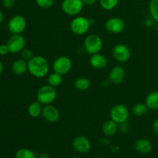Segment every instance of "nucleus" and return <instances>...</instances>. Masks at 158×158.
Segmentation results:
<instances>
[{
  "instance_id": "nucleus-39",
  "label": "nucleus",
  "mask_w": 158,
  "mask_h": 158,
  "mask_svg": "<svg viewBox=\"0 0 158 158\" xmlns=\"http://www.w3.org/2000/svg\"><path fill=\"white\" fill-rule=\"evenodd\" d=\"M70 158H78V157H70Z\"/></svg>"
},
{
  "instance_id": "nucleus-9",
  "label": "nucleus",
  "mask_w": 158,
  "mask_h": 158,
  "mask_svg": "<svg viewBox=\"0 0 158 158\" xmlns=\"http://www.w3.org/2000/svg\"><path fill=\"white\" fill-rule=\"evenodd\" d=\"M9 52L11 53H18L21 52L23 49H25L26 46V40L21 34L12 35L6 42Z\"/></svg>"
},
{
  "instance_id": "nucleus-25",
  "label": "nucleus",
  "mask_w": 158,
  "mask_h": 158,
  "mask_svg": "<svg viewBox=\"0 0 158 158\" xmlns=\"http://www.w3.org/2000/svg\"><path fill=\"white\" fill-rule=\"evenodd\" d=\"M120 0H99L102 9L106 11H110L115 9L119 4Z\"/></svg>"
},
{
  "instance_id": "nucleus-38",
  "label": "nucleus",
  "mask_w": 158,
  "mask_h": 158,
  "mask_svg": "<svg viewBox=\"0 0 158 158\" xmlns=\"http://www.w3.org/2000/svg\"><path fill=\"white\" fill-rule=\"evenodd\" d=\"M96 158H107V157H96Z\"/></svg>"
},
{
  "instance_id": "nucleus-13",
  "label": "nucleus",
  "mask_w": 158,
  "mask_h": 158,
  "mask_svg": "<svg viewBox=\"0 0 158 158\" xmlns=\"http://www.w3.org/2000/svg\"><path fill=\"white\" fill-rule=\"evenodd\" d=\"M73 148L80 154H86L91 149V143L87 137L84 136H77L73 140Z\"/></svg>"
},
{
  "instance_id": "nucleus-37",
  "label": "nucleus",
  "mask_w": 158,
  "mask_h": 158,
  "mask_svg": "<svg viewBox=\"0 0 158 158\" xmlns=\"http://www.w3.org/2000/svg\"><path fill=\"white\" fill-rule=\"evenodd\" d=\"M156 29H157V33H158V22H157V26H156Z\"/></svg>"
},
{
  "instance_id": "nucleus-14",
  "label": "nucleus",
  "mask_w": 158,
  "mask_h": 158,
  "mask_svg": "<svg viewBox=\"0 0 158 158\" xmlns=\"http://www.w3.org/2000/svg\"><path fill=\"white\" fill-rule=\"evenodd\" d=\"M125 69L123 66H116L112 68L108 76V80L114 85H120L123 83L125 78Z\"/></svg>"
},
{
  "instance_id": "nucleus-21",
  "label": "nucleus",
  "mask_w": 158,
  "mask_h": 158,
  "mask_svg": "<svg viewBox=\"0 0 158 158\" xmlns=\"http://www.w3.org/2000/svg\"><path fill=\"white\" fill-rule=\"evenodd\" d=\"M75 88L80 91H86L90 87L91 82L86 77H79L74 83Z\"/></svg>"
},
{
  "instance_id": "nucleus-24",
  "label": "nucleus",
  "mask_w": 158,
  "mask_h": 158,
  "mask_svg": "<svg viewBox=\"0 0 158 158\" xmlns=\"http://www.w3.org/2000/svg\"><path fill=\"white\" fill-rule=\"evenodd\" d=\"M15 158H38L36 154L29 148H20L15 152Z\"/></svg>"
},
{
  "instance_id": "nucleus-20",
  "label": "nucleus",
  "mask_w": 158,
  "mask_h": 158,
  "mask_svg": "<svg viewBox=\"0 0 158 158\" xmlns=\"http://www.w3.org/2000/svg\"><path fill=\"white\" fill-rule=\"evenodd\" d=\"M43 107V105L37 100L32 102L28 107V114L32 118H38L42 115Z\"/></svg>"
},
{
  "instance_id": "nucleus-22",
  "label": "nucleus",
  "mask_w": 158,
  "mask_h": 158,
  "mask_svg": "<svg viewBox=\"0 0 158 158\" xmlns=\"http://www.w3.org/2000/svg\"><path fill=\"white\" fill-rule=\"evenodd\" d=\"M47 82L48 84L56 88L61 85V83H63V76L53 72L48 76Z\"/></svg>"
},
{
  "instance_id": "nucleus-16",
  "label": "nucleus",
  "mask_w": 158,
  "mask_h": 158,
  "mask_svg": "<svg viewBox=\"0 0 158 158\" xmlns=\"http://www.w3.org/2000/svg\"><path fill=\"white\" fill-rule=\"evenodd\" d=\"M135 150L140 154H148L152 150V143L148 139L140 138L135 142Z\"/></svg>"
},
{
  "instance_id": "nucleus-11",
  "label": "nucleus",
  "mask_w": 158,
  "mask_h": 158,
  "mask_svg": "<svg viewBox=\"0 0 158 158\" xmlns=\"http://www.w3.org/2000/svg\"><path fill=\"white\" fill-rule=\"evenodd\" d=\"M105 28L110 33L120 34L124 30L125 22L120 17H112L106 20Z\"/></svg>"
},
{
  "instance_id": "nucleus-23",
  "label": "nucleus",
  "mask_w": 158,
  "mask_h": 158,
  "mask_svg": "<svg viewBox=\"0 0 158 158\" xmlns=\"http://www.w3.org/2000/svg\"><path fill=\"white\" fill-rule=\"evenodd\" d=\"M148 110L149 109L145 103H138L133 106L132 113L136 117H140L146 115L147 113L148 112Z\"/></svg>"
},
{
  "instance_id": "nucleus-32",
  "label": "nucleus",
  "mask_w": 158,
  "mask_h": 158,
  "mask_svg": "<svg viewBox=\"0 0 158 158\" xmlns=\"http://www.w3.org/2000/svg\"><path fill=\"white\" fill-rule=\"evenodd\" d=\"M82 2H83V4L86 5L88 6H92L94 5H95L96 3L98 2V0H82Z\"/></svg>"
},
{
  "instance_id": "nucleus-28",
  "label": "nucleus",
  "mask_w": 158,
  "mask_h": 158,
  "mask_svg": "<svg viewBox=\"0 0 158 158\" xmlns=\"http://www.w3.org/2000/svg\"><path fill=\"white\" fill-rule=\"evenodd\" d=\"M33 52H32V51L31 50V49H24L22 50L21 52V58L23 59L24 60H26V61H29V60H31V59L33 57Z\"/></svg>"
},
{
  "instance_id": "nucleus-27",
  "label": "nucleus",
  "mask_w": 158,
  "mask_h": 158,
  "mask_svg": "<svg viewBox=\"0 0 158 158\" xmlns=\"http://www.w3.org/2000/svg\"><path fill=\"white\" fill-rule=\"evenodd\" d=\"M55 0H35V3L42 9H49L54 5Z\"/></svg>"
},
{
  "instance_id": "nucleus-30",
  "label": "nucleus",
  "mask_w": 158,
  "mask_h": 158,
  "mask_svg": "<svg viewBox=\"0 0 158 158\" xmlns=\"http://www.w3.org/2000/svg\"><path fill=\"white\" fill-rule=\"evenodd\" d=\"M15 0H2V5L6 9H11L15 5Z\"/></svg>"
},
{
  "instance_id": "nucleus-2",
  "label": "nucleus",
  "mask_w": 158,
  "mask_h": 158,
  "mask_svg": "<svg viewBox=\"0 0 158 158\" xmlns=\"http://www.w3.org/2000/svg\"><path fill=\"white\" fill-rule=\"evenodd\" d=\"M56 88L50 85H44L39 89L36 94L37 101L40 102L43 106L52 104L56 98Z\"/></svg>"
},
{
  "instance_id": "nucleus-12",
  "label": "nucleus",
  "mask_w": 158,
  "mask_h": 158,
  "mask_svg": "<svg viewBox=\"0 0 158 158\" xmlns=\"http://www.w3.org/2000/svg\"><path fill=\"white\" fill-rule=\"evenodd\" d=\"M42 117L48 123H56L60 118V113L55 106L52 104L45 105L43 107Z\"/></svg>"
},
{
  "instance_id": "nucleus-10",
  "label": "nucleus",
  "mask_w": 158,
  "mask_h": 158,
  "mask_svg": "<svg viewBox=\"0 0 158 158\" xmlns=\"http://www.w3.org/2000/svg\"><path fill=\"white\" fill-rule=\"evenodd\" d=\"M113 56L119 63H127L131 59V52L129 47L123 43H118L113 48Z\"/></svg>"
},
{
  "instance_id": "nucleus-31",
  "label": "nucleus",
  "mask_w": 158,
  "mask_h": 158,
  "mask_svg": "<svg viewBox=\"0 0 158 158\" xmlns=\"http://www.w3.org/2000/svg\"><path fill=\"white\" fill-rule=\"evenodd\" d=\"M120 130L121 132L123 133H127L129 131V126H128L127 124V122H125V123H120Z\"/></svg>"
},
{
  "instance_id": "nucleus-15",
  "label": "nucleus",
  "mask_w": 158,
  "mask_h": 158,
  "mask_svg": "<svg viewBox=\"0 0 158 158\" xmlns=\"http://www.w3.org/2000/svg\"><path fill=\"white\" fill-rule=\"evenodd\" d=\"M108 62L106 56L100 54V52L90 56L89 65L95 69H103L107 66Z\"/></svg>"
},
{
  "instance_id": "nucleus-18",
  "label": "nucleus",
  "mask_w": 158,
  "mask_h": 158,
  "mask_svg": "<svg viewBox=\"0 0 158 158\" xmlns=\"http://www.w3.org/2000/svg\"><path fill=\"white\" fill-rule=\"evenodd\" d=\"M118 129V124L110 119L104 122L102 127V132L106 137H112L115 135Z\"/></svg>"
},
{
  "instance_id": "nucleus-29",
  "label": "nucleus",
  "mask_w": 158,
  "mask_h": 158,
  "mask_svg": "<svg viewBox=\"0 0 158 158\" xmlns=\"http://www.w3.org/2000/svg\"><path fill=\"white\" fill-rule=\"evenodd\" d=\"M9 52V47L7 44H1L0 45V56H6Z\"/></svg>"
},
{
  "instance_id": "nucleus-1",
  "label": "nucleus",
  "mask_w": 158,
  "mask_h": 158,
  "mask_svg": "<svg viewBox=\"0 0 158 158\" xmlns=\"http://www.w3.org/2000/svg\"><path fill=\"white\" fill-rule=\"evenodd\" d=\"M28 71L35 78L45 77L49 73V62L42 56H34L28 61Z\"/></svg>"
},
{
  "instance_id": "nucleus-6",
  "label": "nucleus",
  "mask_w": 158,
  "mask_h": 158,
  "mask_svg": "<svg viewBox=\"0 0 158 158\" xmlns=\"http://www.w3.org/2000/svg\"><path fill=\"white\" fill-rule=\"evenodd\" d=\"M110 119L117 124L127 122L130 117V112L128 108L125 105L117 104L110 110Z\"/></svg>"
},
{
  "instance_id": "nucleus-26",
  "label": "nucleus",
  "mask_w": 158,
  "mask_h": 158,
  "mask_svg": "<svg viewBox=\"0 0 158 158\" xmlns=\"http://www.w3.org/2000/svg\"><path fill=\"white\" fill-rule=\"evenodd\" d=\"M149 11L153 19L158 22V0H150Z\"/></svg>"
},
{
  "instance_id": "nucleus-4",
  "label": "nucleus",
  "mask_w": 158,
  "mask_h": 158,
  "mask_svg": "<svg viewBox=\"0 0 158 158\" xmlns=\"http://www.w3.org/2000/svg\"><path fill=\"white\" fill-rule=\"evenodd\" d=\"M90 20L81 15H77L73 19L70 23V29L72 32L78 35H82L86 34L89 31L90 25Z\"/></svg>"
},
{
  "instance_id": "nucleus-5",
  "label": "nucleus",
  "mask_w": 158,
  "mask_h": 158,
  "mask_svg": "<svg viewBox=\"0 0 158 158\" xmlns=\"http://www.w3.org/2000/svg\"><path fill=\"white\" fill-rule=\"evenodd\" d=\"M72 66V60L69 57L66 56H60L55 59L52 66L53 72L64 76L71 70Z\"/></svg>"
},
{
  "instance_id": "nucleus-19",
  "label": "nucleus",
  "mask_w": 158,
  "mask_h": 158,
  "mask_svg": "<svg viewBox=\"0 0 158 158\" xmlns=\"http://www.w3.org/2000/svg\"><path fill=\"white\" fill-rule=\"evenodd\" d=\"M144 103L148 109L158 110V90L149 93L145 98Z\"/></svg>"
},
{
  "instance_id": "nucleus-35",
  "label": "nucleus",
  "mask_w": 158,
  "mask_h": 158,
  "mask_svg": "<svg viewBox=\"0 0 158 158\" xmlns=\"http://www.w3.org/2000/svg\"><path fill=\"white\" fill-rule=\"evenodd\" d=\"M3 20H4V14H3L2 11L0 10V25L2 23Z\"/></svg>"
},
{
  "instance_id": "nucleus-33",
  "label": "nucleus",
  "mask_w": 158,
  "mask_h": 158,
  "mask_svg": "<svg viewBox=\"0 0 158 158\" xmlns=\"http://www.w3.org/2000/svg\"><path fill=\"white\" fill-rule=\"evenodd\" d=\"M153 130L156 134H158V118L156 119L153 123Z\"/></svg>"
},
{
  "instance_id": "nucleus-8",
  "label": "nucleus",
  "mask_w": 158,
  "mask_h": 158,
  "mask_svg": "<svg viewBox=\"0 0 158 158\" xmlns=\"http://www.w3.org/2000/svg\"><path fill=\"white\" fill-rule=\"evenodd\" d=\"M82 0H63L62 2V10L65 14L70 16H77L83 9Z\"/></svg>"
},
{
  "instance_id": "nucleus-17",
  "label": "nucleus",
  "mask_w": 158,
  "mask_h": 158,
  "mask_svg": "<svg viewBox=\"0 0 158 158\" xmlns=\"http://www.w3.org/2000/svg\"><path fill=\"white\" fill-rule=\"evenodd\" d=\"M12 71L17 76H21L28 71V62L23 59L15 60L12 64Z\"/></svg>"
},
{
  "instance_id": "nucleus-36",
  "label": "nucleus",
  "mask_w": 158,
  "mask_h": 158,
  "mask_svg": "<svg viewBox=\"0 0 158 158\" xmlns=\"http://www.w3.org/2000/svg\"><path fill=\"white\" fill-rule=\"evenodd\" d=\"M3 69H4V66H3V63L0 61V74L3 72Z\"/></svg>"
},
{
  "instance_id": "nucleus-34",
  "label": "nucleus",
  "mask_w": 158,
  "mask_h": 158,
  "mask_svg": "<svg viewBox=\"0 0 158 158\" xmlns=\"http://www.w3.org/2000/svg\"><path fill=\"white\" fill-rule=\"evenodd\" d=\"M38 158H51V157L48 154H45V153H43V154H40V155L38 156Z\"/></svg>"
},
{
  "instance_id": "nucleus-7",
  "label": "nucleus",
  "mask_w": 158,
  "mask_h": 158,
  "mask_svg": "<svg viewBox=\"0 0 158 158\" xmlns=\"http://www.w3.org/2000/svg\"><path fill=\"white\" fill-rule=\"evenodd\" d=\"M27 22L26 18L21 15H14L8 23V29L12 35L22 34L26 29Z\"/></svg>"
},
{
  "instance_id": "nucleus-3",
  "label": "nucleus",
  "mask_w": 158,
  "mask_h": 158,
  "mask_svg": "<svg viewBox=\"0 0 158 158\" xmlns=\"http://www.w3.org/2000/svg\"><path fill=\"white\" fill-rule=\"evenodd\" d=\"M83 46L86 52L91 56L99 53L102 50L103 42L101 37L97 34H89L85 38Z\"/></svg>"
}]
</instances>
